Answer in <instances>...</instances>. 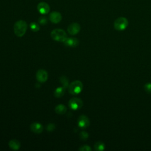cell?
Here are the masks:
<instances>
[{
	"mask_svg": "<svg viewBox=\"0 0 151 151\" xmlns=\"http://www.w3.org/2000/svg\"><path fill=\"white\" fill-rule=\"evenodd\" d=\"M27 24L24 20H18L16 22L14 26V31L16 35L18 37L24 36L27 31Z\"/></svg>",
	"mask_w": 151,
	"mask_h": 151,
	"instance_id": "obj_1",
	"label": "cell"
},
{
	"mask_svg": "<svg viewBox=\"0 0 151 151\" xmlns=\"http://www.w3.org/2000/svg\"><path fill=\"white\" fill-rule=\"evenodd\" d=\"M63 43L67 47L74 48L79 44V40L74 37H67V39Z\"/></svg>",
	"mask_w": 151,
	"mask_h": 151,
	"instance_id": "obj_11",
	"label": "cell"
},
{
	"mask_svg": "<svg viewBox=\"0 0 151 151\" xmlns=\"http://www.w3.org/2000/svg\"><path fill=\"white\" fill-rule=\"evenodd\" d=\"M30 129L33 132L39 134L42 133L43 130V126L38 122H34L30 125Z\"/></svg>",
	"mask_w": 151,
	"mask_h": 151,
	"instance_id": "obj_12",
	"label": "cell"
},
{
	"mask_svg": "<svg viewBox=\"0 0 151 151\" xmlns=\"http://www.w3.org/2000/svg\"><path fill=\"white\" fill-rule=\"evenodd\" d=\"M65 88L64 87H59L57 89H56L55 92H54V95L56 97L59 98L62 97L65 93Z\"/></svg>",
	"mask_w": 151,
	"mask_h": 151,
	"instance_id": "obj_15",
	"label": "cell"
},
{
	"mask_svg": "<svg viewBox=\"0 0 151 151\" xmlns=\"http://www.w3.org/2000/svg\"><path fill=\"white\" fill-rule=\"evenodd\" d=\"M55 112L59 115H64L67 112V108L65 105L60 104L55 108Z\"/></svg>",
	"mask_w": 151,
	"mask_h": 151,
	"instance_id": "obj_14",
	"label": "cell"
},
{
	"mask_svg": "<svg viewBox=\"0 0 151 151\" xmlns=\"http://www.w3.org/2000/svg\"><path fill=\"white\" fill-rule=\"evenodd\" d=\"M49 18L52 23L57 24L62 21V16L60 13L57 11H53L50 14Z\"/></svg>",
	"mask_w": 151,
	"mask_h": 151,
	"instance_id": "obj_9",
	"label": "cell"
},
{
	"mask_svg": "<svg viewBox=\"0 0 151 151\" xmlns=\"http://www.w3.org/2000/svg\"><path fill=\"white\" fill-rule=\"evenodd\" d=\"M79 136L82 140H86L89 138V134L87 132H86L85 131H83V132H80Z\"/></svg>",
	"mask_w": 151,
	"mask_h": 151,
	"instance_id": "obj_19",
	"label": "cell"
},
{
	"mask_svg": "<svg viewBox=\"0 0 151 151\" xmlns=\"http://www.w3.org/2000/svg\"><path fill=\"white\" fill-rule=\"evenodd\" d=\"M60 82L62 84L63 87H64L65 89L68 88L69 86V79L66 76H62V77H60Z\"/></svg>",
	"mask_w": 151,
	"mask_h": 151,
	"instance_id": "obj_17",
	"label": "cell"
},
{
	"mask_svg": "<svg viewBox=\"0 0 151 151\" xmlns=\"http://www.w3.org/2000/svg\"><path fill=\"white\" fill-rule=\"evenodd\" d=\"M128 20L125 17H119L114 22V27L118 31H123L128 26Z\"/></svg>",
	"mask_w": 151,
	"mask_h": 151,
	"instance_id": "obj_4",
	"label": "cell"
},
{
	"mask_svg": "<svg viewBox=\"0 0 151 151\" xmlns=\"http://www.w3.org/2000/svg\"><path fill=\"white\" fill-rule=\"evenodd\" d=\"M55 128H56L55 125L52 123L48 124V125L46 127V129L48 132H53L55 129Z\"/></svg>",
	"mask_w": 151,
	"mask_h": 151,
	"instance_id": "obj_21",
	"label": "cell"
},
{
	"mask_svg": "<svg viewBox=\"0 0 151 151\" xmlns=\"http://www.w3.org/2000/svg\"><path fill=\"white\" fill-rule=\"evenodd\" d=\"M48 76L47 72L45 70H39L36 73L37 80L40 83H44L48 79Z\"/></svg>",
	"mask_w": 151,
	"mask_h": 151,
	"instance_id": "obj_7",
	"label": "cell"
},
{
	"mask_svg": "<svg viewBox=\"0 0 151 151\" xmlns=\"http://www.w3.org/2000/svg\"><path fill=\"white\" fill-rule=\"evenodd\" d=\"M79 150L80 151H91V148L89 146V145H83V146H82L79 149Z\"/></svg>",
	"mask_w": 151,
	"mask_h": 151,
	"instance_id": "obj_23",
	"label": "cell"
},
{
	"mask_svg": "<svg viewBox=\"0 0 151 151\" xmlns=\"http://www.w3.org/2000/svg\"><path fill=\"white\" fill-rule=\"evenodd\" d=\"M94 148L97 151H102L105 149V145L103 142L99 141L94 144Z\"/></svg>",
	"mask_w": 151,
	"mask_h": 151,
	"instance_id": "obj_16",
	"label": "cell"
},
{
	"mask_svg": "<svg viewBox=\"0 0 151 151\" xmlns=\"http://www.w3.org/2000/svg\"><path fill=\"white\" fill-rule=\"evenodd\" d=\"M30 27L31 28V30L34 31V32H37L40 30V26L39 25L36 23H34V22H33L31 23L30 24Z\"/></svg>",
	"mask_w": 151,
	"mask_h": 151,
	"instance_id": "obj_18",
	"label": "cell"
},
{
	"mask_svg": "<svg viewBox=\"0 0 151 151\" xmlns=\"http://www.w3.org/2000/svg\"><path fill=\"white\" fill-rule=\"evenodd\" d=\"M9 146L12 150H18L21 147V143L20 142L16 139H13L10 140L9 143Z\"/></svg>",
	"mask_w": 151,
	"mask_h": 151,
	"instance_id": "obj_13",
	"label": "cell"
},
{
	"mask_svg": "<svg viewBox=\"0 0 151 151\" xmlns=\"http://www.w3.org/2000/svg\"><path fill=\"white\" fill-rule=\"evenodd\" d=\"M145 90L149 94H151V83H147L144 86Z\"/></svg>",
	"mask_w": 151,
	"mask_h": 151,
	"instance_id": "obj_22",
	"label": "cell"
},
{
	"mask_svg": "<svg viewBox=\"0 0 151 151\" xmlns=\"http://www.w3.org/2000/svg\"><path fill=\"white\" fill-rule=\"evenodd\" d=\"M80 31V26L79 24L74 23L70 24L67 28V31L70 35H76Z\"/></svg>",
	"mask_w": 151,
	"mask_h": 151,
	"instance_id": "obj_8",
	"label": "cell"
},
{
	"mask_svg": "<svg viewBox=\"0 0 151 151\" xmlns=\"http://www.w3.org/2000/svg\"><path fill=\"white\" fill-rule=\"evenodd\" d=\"M77 124L79 128L82 129H86L89 126L90 121L87 116L85 115H81L78 118Z\"/></svg>",
	"mask_w": 151,
	"mask_h": 151,
	"instance_id": "obj_6",
	"label": "cell"
},
{
	"mask_svg": "<svg viewBox=\"0 0 151 151\" xmlns=\"http://www.w3.org/2000/svg\"><path fill=\"white\" fill-rule=\"evenodd\" d=\"M38 23L40 24L41 25H43V26H44V25H46L48 23V20H47V18L45 17H40L39 18H38Z\"/></svg>",
	"mask_w": 151,
	"mask_h": 151,
	"instance_id": "obj_20",
	"label": "cell"
},
{
	"mask_svg": "<svg viewBox=\"0 0 151 151\" xmlns=\"http://www.w3.org/2000/svg\"><path fill=\"white\" fill-rule=\"evenodd\" d=\"M51 37L53 40L59 41V42H64L67 38V35L65 31L62 29H55L53 30L51 33Z\"/></svg>",
	"mask_w": 151,
	"mask_h": 151,
	"instance_id": "obj_2",
	"label": "cell"
},
{
	"mask_svg": "<svg viewBox=\"0 0 151 151\" xmlns=\"http://www.w3.org/2000/svg\"><path fill=\"white\" fill-rule=\"evenodd\" d=\"M83 88V83L79 80H76L72 82L69 84L68 87V90L70 94L72 95H77L82 91Z\"/></svg>",
	"mask_w": 151,
	"mask_h": 151,
	"instance_id": "obj_3",
	"label": "cell"
},
{
	"mask_svg": "<svg viewBox=\"0 0 151 151\" xmlns=\"http://www.w3.org/2000/svg\"><path fill=\"white\" fill-rule=\"evenodd\" d=\"M37 10L40 14L44 15L49 13L50 8L47 3L45 2H41L37 6Z\"/></svg>",
	"mask_w": 151,
	"mask_h": 151,
	"instance_id": "obj_10",
	"label": "cell"
},
{
	"mask_svg": "<svg viewBox=\"0 0 151 151\" xmlns=\"http://www.w3.org/2000/svg\"><path fill=\"white\" fill-rule=\"evenodd\" d=\"M69 107L73 110V111H77L80 109H81L83 106V102L80 98H72L71 99L69 102Z\"/></svg>",
	"mask_w": 151,
	"mask_h": 151,
	"instance_id": "obj_5",
	"label": "cell"
}]
</instances>
